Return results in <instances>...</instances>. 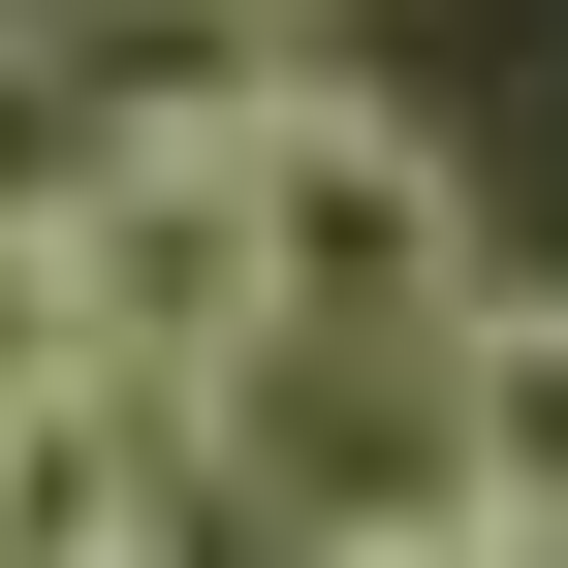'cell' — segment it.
Returning <instances> with one entry per match:
<instances>
[{"label": "cell", "mask_w": 568, "mask_h": 568, "mask_svg": "<svg viewBox=\"0 0 568 568\" xmlns=\"http://www.w3.org/2000/svg\"><path fill=\"white\" fill-rule=\"evenodd\" d=\"M253 347H443L474 284V126H410V95H347V63H253Z\"/></svg>", "instance_id": "6da1fadb"}, {"label": "cell", "mask_w": 568, "mask_h": 568, "mask_svg": "<svg viewBox=\"0 0 568 568\" xmlns=\"http://www.w3.org/2000/svg\"><path fill=\"white\" fill-rule=\"evenodd\" d=\"M190 506H253V568L443 506V347H222L190 379Z\"/></svg>", "instance_id": "7a4b0ae2"}, {"label": "cell", "mask_w": 568, "mask_h": 568, "mask_svg": "<svg viewBox=\"0 0 568 568\" xmlns=\"http://www.w3.org/2000/svg\"><path fill=\"white\" fill-rule=\"evenodd\" d=\"M222 506H190V410L126 379H0V568H190Z\"/></svg>", "instance_id": "3957f363"}, {"label": "cell", "mask_w": 568, "mask_h": 568, "mask_svg": "<svg viewBox=\"0 0 568 568\" xmlns=\"http://www.w3.org/2000/svg\"><path fill=\"white\" fill-rule=\"evenodd\" d=\"M443 506L506 568H568V284H474L443 316Z\"/></svg>", "instance_id": "277c9868"}, {"label": "cell", "mask_w": 568, "mask_h": 568, "mask_svg": "<svg viewBox=\"0 0 568 568\" xmlns=\"http://www.w3.org/2000/svg\"><path fill=\"white\" fill-rule=\"evenodd\" d=\"M63 159H95V95H63V32L0 0V222H63Z\"/></svg>", "instance_id": "5b68a950"}, {"label": "cell", "mask_w": 568, "mask_h": 568, "mask_svg": "<svg viewBox=\"0 0 568 568\" xmlns=\"http://www.w3.org/2000/svg\"><path fill=\"white\" fill-rule=\"evenodd\" d=\"M316 568H506V537H474V506H410V537H316Z\"/></svg>", "instance_id": "8992f818"}, {"label": "cell", "mask_w": 568, "mask_h": 568, "mask_svg": "<svg viewBox=\"0 0 568 568\" xmlns=\"http://www.w3.org/2000/svg\"><path fill=\"white\" fill-rule=\"evenodd\" d=\"M222 32H284V0H222Z\"/></svg>", "instance_id": "52a82bcc"}]
</instances>
